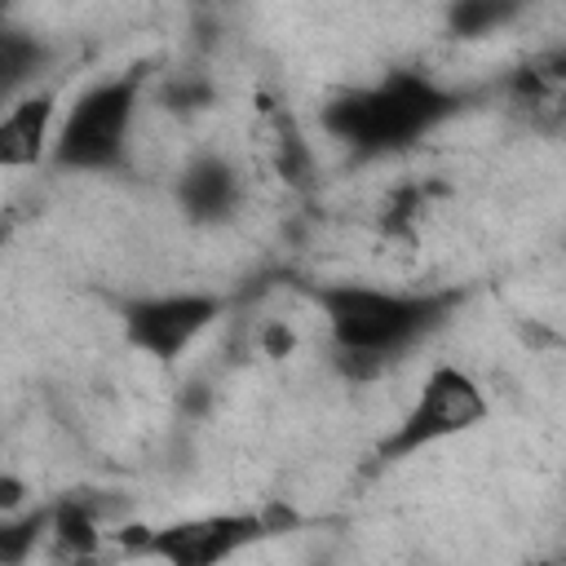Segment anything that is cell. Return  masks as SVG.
<instances>
[{"mask_svg": "<svg viewBox=\"0 0 566 566\" xmlns=\"http://www.w3.org/2000/svg\"><path fill=\"white\" fill-rule=\"evenodd\" d=\"M301 292L318 310L332 340V363L345 380H376L416 345L433 340L473 296L455 283L380 287L363 279H318L301 283Z\"/></svg>", "mask_w": 566, "mask_h": 566, "instance_id": "cell-1", "label": "cell"}, {"mask_svg": "<svg viewBox=\"0 0 566 566\" xmlns=\"http://www.w3.org/2000/svg\"><path fill=\"white\" fill-rule=\"evenodd\" d=\"M478 102V88L447 84L424 66H389L376 80L336 88L318 106V128L358 164H371L416 150L424 137H433Z\"/></svg>", "mask_w": 566, "mask_h": 566, "instance_id": "cell-2", "label": "cell"}, {"mask_svg": "<svg viewBox=\"0 0 566 566\" xmlns=\"http://www.w3.org/2000/svg\"><path fill=\"white\" fill-rule=\"evenodd\" d=\"M155 57H137L124 71L97 75L84 84L71 106H62L57 142L49 155L53 172H75V177H119L128 172L133 159V128L142 115V102L150 93Z\"/></svg>", "mask_w": 566, "mask_h": 566, "instance_id": "cell-3", "label": "cell"}, {"mask_svg": "<svg viewBox=\"0 0 566 566\" xmlns=\"http://www.w3.org/2000/svg\"><path fill=\"white\" fill-rule=\"evenodd\" d=\"M486 416H491V394L482 389V380L455 363H438V367H429V376L420 380V389L411 394L402 416L371 447L367 473L371 478L389 473L451 438H464L478 424H486Z\"/></svg>", "mask_w": 566, "mask_h": 566, "instance_id": "cell-4", "label": "cell"}, {"mask_svg": "<svg viewBox=\"0 0 566 566\" xmlns=\"http://www.w3.org/2000/svg\"><path fill=\"white\" fill-rule=\"evenodd\" d=\"M301 526L296 509L270 504V509H217V513H190L159 526H119L115 539L137 553L168 566H221L283 531Z\"/></svg>", "mask_w": 566, "mask_h": 566, "instance_id": "cell-5", "label": "cell"}, {"mask_svg": "<svg viewBox=\"0 0 566 566\" xmlns=\"http://www.w3.org/2000/svg\"><path fill=\"white\" fill-rule=\"evenodd\" d=\"M226 310H230V296L203 292V287L133 292L115 301L124 345L155 363H177L181 354H190L226 318Z\"/></svg>", "mask_w": 566, "mask_h": 566, "instance_id": "cell-6", "label": "cell"}, {"mask_svg": "<svg viewBox=\"0 0 566 566\" xmlns=\"http://www.w3.org/2000/svg\"><path fill=\"white\" fill-rule=\"evenodd\" d=\"M172 203L181 212V221L212 230L239 217L243 208V172L230 155L221 150H195L177 177H172Z\"/></svg>", "mask_w": 566, "mask_h": 566, "instance_id": "cell-7", "label": "cell"}, {"mask_svg": "<svg viewBox=\"0 0 566 566\" xmlns=\"http://www.w3.org/2000/svg\"><path fill=\"white\" fill-rule=\"evenodd\" d=\"M62 124V84H35L4 102L0 115V168H44Z\"/></svg>", "mask_w": 566, "mask_h": 566, "instance_id": "cell-8", "label": "cell"}, {"mask_svg": "<svg viewBox=\"0 0 566 566\" xmlns=\"http://www.w3.org/2000/svg\"><path fill=\"white\" fill-rule=\"evenodd\" d=\"M500 97L526 128H539V133L562 128L566 124V44L544 49L522 66H513L500 80Z\"/></svg>", "mask_w": 566, "mask_h": 566, "instance_id": "cell-9", "label": "cell"}, {"mask_svg": "<svg viewBox=\"0 0 566 566\" xmlns=\"http://www.w3.org/2000/svg\"><path fill=\"white\" fill-rule=\"evenodd\" d=\"M102 522H111V500H88L84 491H66L53 500V522H49V553L57 562H88L102 553Z\"/></svg>", "mask_w": 566, "mask_h": 566, "instance_id": "cell-10", "label": "cell"}, {"mask_svg": "<svg viewBox=\"0 0 566 566\" xmlns=\"http://www.w3.org/2000/svg\"><path fill=\"white\" fill-rule=\"evenodd\" d=\"M57 66V49L35 31L13 18L0 22V102H13L18 93L49 84L44 75Z\"/></svg>", "mask_w": 566, "mask_h": 566, "instance_id": "cell-11", "label": "cell"}, {"mask_svg": "<svg viewBox=\"0 0 566 566\" xmlns=\"http://www.w3.org/2000/svg\"><path fill=\"white\" fill-rule=\"evenodd\" d=\"M265 124H270V168L274 177L305 195L314 190L318 181V159H314V146H310V133L301 128V119L292 115L287 102H265Z\"/></svg>", "mask_w": 566, "mask_h": 566, "instance_id": "cell-12", "label": "cell"}, {"mask_svg": "<svg viewBox=\"0 0 566 566\" xmlns=\"http://www.w3.org/2000/svg\"><path fill=\"white\" fill-rule=\"evenodd\" d=\"M535 0H447L442 9V31L460 44L491 40L509 27H517L531 13Z\"/></svg>", "mask_w": 566, "mask_h": 566, "instance_id": "cell-13", "label": "cell"}, {"mask_svg": "<svg viewBox=\"0 0 566 566\" xmlns=\"http://www.w3.org/2000/svg\"><path fill=\"white\" fill-rule=\"evenodd\" d=\"M49 522H53V500L49 504H27L18 513H0V562L22 566L35 557L40 544H49Z\"/></svg>", "mask_w": 566, "mask_h": 566, "instance_id": "cell-14", "label": "cell"}, {"mask_svg": "<svg viewBox=\"0 0 566 566\" xmlns=\"http://www.w3.org/2000/svg\"><path fill=\"white\" fill-rule=\"evenodd\" d=\"M155 102L168 106L172 115H199V111H212L217 106V84L203 71H172L155 88Z\"/></svg>", "mask_w": 566, "mask_h": 566, "instance_id": "cell-15", "label": "cell"}, {"mask_svg": "<svg viewBox=\"0 0 566 566\" xmlns=\"http://www.w3.org/2000/svg\"><path fill=\"white\" fill-rule=\"evenodd\" d=\"M429 208V190L424 186H398L389 199H385V212H380V226L385 234H398V239H411L420 217Z\"/></svg>", "mask_w": 566, "mask_h": 566, "instance_id": "cell-16", "label": "cell"}, {"mask_svg": "<svg viewBox=\"0 0 566 566\" xmlns=\"http://www.w3.org/2000/svg\"><path fill=\"white\" fill-rule=\"evenodd\" d=\"M27 495H31V486H27L18 473L4 469V473H0V513H18V509H27V504H31Z\"/></svg>", "mask_w": 566, "mask_h": 566, "instance_id": "cell-17", "label": "cell"}, {"mask_svg": "<svg viewBox=\"0 0 566 566\" xmlns=\"http://www.w3.org/2000/svg\"><path fill=\"white\" fill-rule=\"evenodd\" d=\"M562 252H566V234H562Z\"/></svg>", "mask_w": 566, "mask_h": 566, "instance_id": "cell-18", "label": "cell"}]
</instances>
